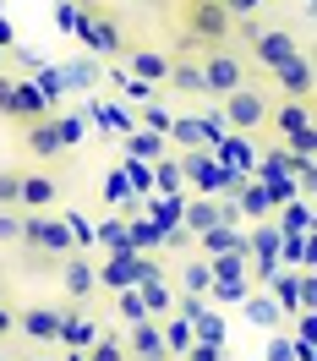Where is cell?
Masks as SVG:
<instances>
[{"mask_svg": "<svg viewBox=\"0 0 317 361\" xmlns=\"http://www.w3.org/2000/svg\"><path fill=\"white\" fill-rule=\"evenodd\" d=\"M230 39H235V17H230V6H213V0H186V6H181V49H175V55L225 49Z\"/></svg>", "mask_w": 317, "mask_h": 361, "instance_id": "6da1fadb", "label": "cell"}, {"mask_svg": "<svg viewBox=\"0 0 317 361\" xmlns=\"http://www.w3.org/2000/svg\"><path fill=\"white\" fill-rule=\"evenodd\" d=\"M17 241L33 252V263H61V257H71V252H77L66 214H23Z\"/></svg>", "mask_w": 317, "mask_h": 361, "instance_id": "7a4b0ae2", "label": "cell"}, {"mask_svg": "<svg viewBox=\"0 0 317 361\" xmlns=\"http://www.w3.org/2000/svg\"><path fill=\"white\" fill-rule=\"evenodd\" d=\"M219 104H225V121L235 126V137L268 132V110H273V93H268V88H257V82H241V88L225 93Z\"/></svg>", "mask_w": 317, "mask_h": 361, "instance_id": "3957f363", "label": "cell"}, {"mask_svg": "<svg viewBox=\"0 0 317 361\" xmlns=\"http://www.w3.org/2000/svg\"><path fill=\"white\" fill-rule=\"evenodd\" d=\"M197 71H203V93L208 99H225V93H235L241 82H251L247 77V61L235 55V49H203L197 55Z\"/></svg>", "mask_w": 317, "mask_h": 361, "instance_id": "277c9868", "label": "cell"}, {"mask_svg": "<svg viewBox=\"0 0 317 361\" xmlns=\"http://www.w3.org/2000/svg\"><path fill=\"white\" fill-rule=\"evenodd\" d=\"M268 132L279 137V142H290L301 159H312V104H273L268 110Z\"/></svg>", "mask_w": 317, "mask_h": 361, "instance_id": "5b68a950", "label": "cell"}, {"mask_svg": "<svg viewBox=\"0 0 317 361\" xmlns=\"http://www.w3.org/2000/svg\"><path fill=\"white\" fill-rule=\"evenodd\" d=\"M247 49H251V61L263 71H273L279 61H290V55H301V39H295V27H279V23H263L257 33L247 39Z\"/></svg>", "mask_w": 317, "mask_h": 361, "instance_id": "8992f818", "label": "cell"}, {"mask_svg": "<svg viewBox=\"0 0 317 361\" xmlns=\"http://www.w3.org/2000/svg\"><path fill=\"white\" fill-rule=\"evenodd\" d=\"M55 203H61V176H55V170H23V180H17V208H23V214H49Z\"/></svg>", "mask_w": 317, "mask_h": 361, "instance_id": "52a82bcc", "label": "cell"}, {"mask_svg": "<svg viewBox=\"0 0 317 361\" xmlns=\"http://www.w3.org/2000/svg\"><path fill=\"white\" fill-rule=\"evenodd\" d=\"M55 274H61V290H66L71 307H88L93 295H99V274H93V263L82 257V252L61 257V263H55Z\"/></svg>", "mask_w": 317, "mask_h": 361, "instance_id": "ba28073f", "label": "cell"}, {"mask_svg": "<svg viewBox=\"0 0 317 361\" xmlns=\"http://www.w3.org/2000/svg\"><path fill=\"white\" fill-rule=\"evenodd\" d=\"M61 317H66V307H23L11 323H17V334H23V339L55 350V345H61Z\"/></svg>", "mask_w": 317, "mask_h": 361, "instance_id": "9c48e42d", "label": "cell"}, {"mask_svg": "<svg viewBox=\"0 0 317 361\" xmlns=\"http://www.w3.org/2000/svg\"><path fill=\"white\" fill-rule=\"evenodd\" d=\"M268 82L285 93L290 104H312V61H306V49L290 55V61H279V66L268 71Z\"/></svg>", "mask_w": 317, "mask_h": 361, "instance_id": "30bf717a", "label": "cell"}, {"mask_svg": "<svg viewBox=\"0 0 317 361\" xmlns=\"http://www.w3.org/2000/svg\"><path fill=\"white\" fill-rule=\"evenodd\" d=\"M23 142H27V154L39 159V170H44V164H55V159L66 154V142H61V126H55V115H49V121H33V126H23Z\"/></svg>", "mask_w": 317, "mask_h": 361, "instance_id": "8fae6325", "label": "cell"}, {"mask_svg": "<svg viewBox=\"0 0 317 361\" xmlns=\"http://www.w3.org/2000/svg\"><path fill=\"white\" fill-rule=\"evenodd\" d=\"M120 345H126V356H132V361H170V356H164V339H158V323H154V317L132 323V329L120 334Z\"/></svg>", "mask_w": 317, "mask_h": 361, "instance_id": "7c38bea8", "label": "cell"}, {"mask_svg": "<svg viewBox=\"0 0 317 361\" xmlns=\"http://www.w3.org/2000/svg\"><path fill=\"white\" fill-rule=\"evenodd\" d=\"M126 71H132V82H142V88H164L170 49H132V55H126Z\"/></svg>", "mask_w": 317, "mask_h": 361, "instance_id": "4fadbf2b", "label": "cell"}, {"mask_svg": "<svg viewBox=\"0 0 317 361\" xmlns=\"http://www.w3.org/2000/svg\"><path fill=\"white\" fill-rule=\"evenodd\" d=\"M6 121L17 126H33V121H49V99L27 82H11V104H6Z\"/></svg>", "mask_w": 317, "mask_h": 361, "instance_id": "5bb4252c", "label": "cell"}, {"mask_svg": "<svg viewBox=\"0 0 317 361\" xmlns=\"http://www.w3.org/2000/svg\"><path fill=\"white\" fill-rule=\"evenodd\" d=\"M99 334H104V329H99L82 307H66V317H61V350H88Z\"/></svg>", "mask_w": 317, "mask_h": 361, "instance_id": "9a60e30c", "label": "cell"}, {"mask_svg": "<svg viewBox=\"0 0 317 361\" xmlns=\"http://www.w3.org/2000/svg\"><path fill=\"white\" fill-rule=\"evenodd\" d=\"M235 192H241V197H235V214H241V219H257V225H268V219H273V197L263 192V180L247 176Z\"/></svg>", "mask_w": 317, "mask_h": 361, "instance_id": "2e32d148", "label": "cell"}, {"mask_svg": "<svg viewBox=\"0 0 317 361\" xmlns=\"http://www.w3.org/2000/svg\"><path fill=\"white\" fill-rule=\"evenodd\" d=\"M164 88L192 93V99H208V93H203V71H197V55H170V77H164Z\"/></svg>", "mask_w": 317, "mask_h": 361, "instance_id": "e0dca14e", "label": "cell"}, {"mask_svg": "<svg viewBox=\"0 0 317 361\" xmlns=\"http://www.w3.org/2000/svg\"><path fill=\"white\" fill-rule=\"evenodd\" d=\"M213 225H225V203L219 197H192L186 203V235H203V230H213Z\"/></svg>", "mask_w": 317, "mask_h": 361, "instance_id": "ac0fdd59", "label": "cell"}, {"mask_svg": "<svg viewBox=\"0 0 317 361\" xmlns=\"http://www.w3.org/2000/svg\"><path fill=\"white\" fill-rule=\"evenodd\" d=\"M273 214H279V235H285V241H306V230H312V208H306V197H295V203H279L273 208Z\"/></svg>", "mask_w": 317, "mask_h": 361, "instance_id": "d6986e66", "label": "cell"}, {"mask_svg": "<svg viewBox=\"0 0 317 361\" xmlns=\"http://www.w3.org/2000/svg\"><path fill=\"white\" fill-rule=\"evenodd\" d=\"M203 241V257H219V252H241L247 257V235H241V225H213L197 235Z\"/></svg>", "mask_w": 317, "mask_h": 361, "instance_id": "ffe728a7", "label": "cell"}, {"mask_svg": "<svg viewBox=\"0 0 317 361\" xmlns=\"http://www.w3.org/2000/svg\"><path fill=\"white\" fill-rule=\"evenodd\" d=\"M132 290H137L142 312L154 317V323H164V317H170V301H175V295L164 290V274H158V279H142V285H132Z\"/></svg>", "mask_w": 317, "mask_h": 361, "instance_id": "44dd1931", "label": "cell"}, {"mask_svg": "<svg viewBox=\"0 0 317 361\" xmlns=\"http://www.w3.org/2000/svg\"><path fill=\"white\" fill-rule=\"evenodd\" d=\"M82 23H93V27H88V39L104 49V55H120V49H126V44H120V27H115L110 11H82Z\"/></svg>", "mask_w": 317, "mask_h": 361, "instance_id": "7402d4cb", "label": "cell"}, {"mask_svg": "<svg viewBox=\"0 0 317 361\" xmlns=\"http://www.w3.org/2000/svg\"><path fill=\"white\" fill-rule=\"evenodd\" d=\"M158 339H164V356H170V361L186 356V345H192V323H186V317H164V323H158Z\"/></svg>", "mask_w": 317, "mask_h": 361, "instance_id": "603a6c76", "label": "cell"}, {"mask_svg": "<svg viewBox=\"0 0 317 361\" xmlns=\"http://www.w3.org/2000/svg\"><path fill=\"white\" fill-rule=\"evenodd\" d=\"M82 361H132V356H126L120 334H99V339L88 345V350H82Z\"/></svg>", "mask_w": 317, "mask_h": 361, "instance_id": "cb8c5ba5", "label": "cell"}, {"mask_svg": "<svg viewBox=\"0 0 317 361\" xmlns=\"http://www.w3.org/2000/svg\"><path fill=\"white\" fill-rule=\"evenodd\" d=\"M126 148H132L137 159H164V137H158V132H137Z\"/></svg>", "mask_w": 317, "mask_h": 361, "instance_id": "d4e9b609", "label": "cell"}, {"mask_svg": "<svg viewBox=\"0 0 317 361\" xmlns=\"http://www.w3.org/2000/svg\"><path fill=\"white\" fill-rule=\"evenodd\" d=\"M158 186H164V192H181L186 186V170H181V159H158Z\"/></svg>", "mask_w": 317, "mask_h": 361, "instance_id": "484cf974", "label": "cell"}, {"mask_svg": "<svg viewBox=\"0 0 317 361\" xmlns=\"http://www.w3.org/2000/svg\"><path fill=\"white\" fill-rule=\"evenodd\" d=\"M213 279H208V257H197V263H186V295H203Z\"/></svg>", "mask_w": 317, "mask_h": 361, "instance_id": "4316f807", "label": "cell"}, {"mask_svg": "<svg viewBox=\"0 0 317 361\" xmlns=\"http://www.w3.org/2000/svg\"><path fill=\"white\" fill-rule=\"evenodd\" d=\"M115 307H120V317H126V323H142V301H137V290H115Z\"/></svg>", "mask_w": 317, "mask_h": 361, "instance_id": "83f0119b", "label": "cell"}, {"mask_svg": "<svg viewBox=\"0 0 317 361\" xmlns=\"http://www.w3.org/2000/svg\"><path fill=\"white\" fill-rule=\"evenodd\" d=\"M181 361H225V345H203V339H192Z\"/></svg>", "mask_w": 317, "mask_h": 361, "instance_id": "f1b7e54d", "label": "cell"}, {"mask_svg": "<svg viewBox=\"0 0 317 361\" xmlns=\"http://www.w3.org/2000/svg\"><path fill=\"white\" fill-rule=\"evenodd\" d=\"M17 180L23 170H0V208H17Z\"/></svg>", "mask_w": 317, "mask_h": 361, "instance_id": "f546056e", "label": "cell"}, {"mask_svg": "<svg viewBox=\"0 0 317 361\" xmlns=\"http://www.w3.org/2000/svg\"><path fill=\"white\" fill-rule=\"evenodd\" d=\"M17 230H23V214L17 208H0V241H17Z\"/></svg>", "mask_w": 317, "mask_h": 361, "instance_id": "4dcf8cb0", "label": "cell"}, {"mask_svg": "<svg viewBox=\"0 0 317 361\" xmlns=\"http://www.w3.org/2000/svg\"><path fill=\"white\" fill-rule=\"evenodd\" d=\"M263 361H295V345H290L285 334H279V339H268V350H263Z\"/></svg>", "mask_w": 317, "mask_h": 361, "instance_id": "1f68e13d", "label": "cell"}, {"mask_svg": "<svg viewBox=\"0 0 317 361\" xmlns=\"http://www.w3.org/2000/svg\"><path fill=\"white\" fill-rule=\"evenodd\" d=\"M247 312L257 317V323H273V317H279V312H273V301H247Z\"/></svg>", "mask_w": 317, "mask_h": 361, "instance_id": "d6a6232c", "label": "cell"}, {"mask_svg": "<svg viewBox=\"0 0 317 361\" xmlns=\"http://www.w3.org/2000/svg\"><path fill=\"white\" fill-rule=\"evenodd\" d=\"M142 115H148V126H154V132H170V115H164V110H154V104H148Z\"/></svg>", "mask_w": 317, "mask_h": 361, "instance_id": "836d02e7", "label": "cell"}, {"mask_svg": "<svg viewBox=\"0 0 317 361\" xmlns=\"http://www.w3.org/2000/svg\"><path fill=\"white\" fill-rule=\"evenodd\" d=\"M6 104H11V77H0V115H6Z\"/></svg>", "mask_w": 317, "mask_h": 361, "instance_id": "e575fe53", "label": "cell"}, {"mask_svg": "<svg viewBox=\"0 0 317 361\" xmlns=\"http://www.w3.org/2000/svg\"><path fill=\"white\" fill-rule=\"evenodd\" d=\"M71 6H77V11H99L104 0H71Z\"/></svg>", "mask_w": 317, "mask_h": 361, "instance_id": "d590c367", "label": "cell"}, {"mask_svg": "<svg viewBox=\"0 0 317 361\" xmlns=\"http://www.w3.org/2000/svg\"><path fill=\"white\" fill-rule=\"evenodd\" d=\"M61 361H82V350H61Z\"/></svg>", "mask_w": 317, "mask_h": 361, "instance_id": "8d00e7d4", "label": "cell"}, {"mask_svg": "<svg viewBox=\"0 0 317 361\" xmlns=\"http://www.w3.org/2000/svg\"><path fill=\"white\" fill-rule=\"evenodd\" d=\"M33 361H55V356H33Z\"/></svg>", "mask_w": 317, "mask_h": 361, "instance_id": "74e56055", "label": "cell"}, {"mask_svg": "<svg viewBox=\"0 0 317 361\" xmlns=\"http://www.w3.org/2000/svg\"><path fill=\"white\" fill-rule=\"evenodd\" d=\"M213 6H230V0H213Z\"/></svg>", "mask_w": 317, "mask_h": 361, "instance_id": "f35d334b", "label": "cell"}, {"mask_svg": "<svg viewBox=\"0 0 317 361\" xmlns=\"http://www.w3.org/2000/svg\"><path fill=\"white\" fill-rule=\"evenodd\" d=\"M0 361H6V356H0Z\"/></svg>", "mask_w": 317, "mask_h": 361, "instance_id": "ab89813d", "label": "cell"}, {"mask_svg": "<svg viewBox=\"0 0 317 361\" xmlns=\"http://www.w3.org/2000/svg\"><path fill=\"white\" fill-rule=\"evenodd\" d=\"M175 361H181V356H175Z\"/></svg>", "mask_w": 317, "mask_h": 361, "instance_id": "60d3db41", "label": "cell"}, {"mask_svg": "<svg viewBox=\"0 0 317 361\" xmlns=\"http://www.w3.org/2000/svg\"><path fill=\"white\" fill-rule=\"evenodd\" d=\"M181 6H186V0H181Z\"/></svg>", "mask_w": 317, "mask_h": 361, "instance_id": "b9f144b4", "label": "cell"}]
</instances>
